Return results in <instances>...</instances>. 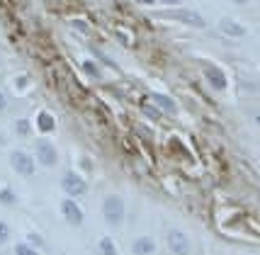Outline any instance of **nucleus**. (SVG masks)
I'll list each match as a JSON object with an SVG mask.
<instances>
[{
	"instance_id": "1",
	"label": "nucleus",
	"mask_w": 260,
	"mask_h": 255,
	"mask_svg": "<svg viewBox=\"0 0 260 255\" xmlns=\"http://www.w3.org/2000/svg\"><path fill=\"white\" fill-rule=\"evenodd\" d=\"M102 216H105L107 226H119L124 221V202H122V197L110 195L107 200L102 202Z\"/></svg>"
},
{
	"instance_id": "2",
	"label": "nucleus",
	"mask_w": 260,
	"mask_h": 255,
	"mask_svg": "<svg viewBox=\"0 0 260 255\" xmlns=\"http://www.w3.org/2000/svg\"><path fill=\"white\" fill-rule=\"evenodd\" d=\"M166 17H170V20H178V22H185L187 27H197V29L207 27V22H204V17L200 15V12L185 10V8H175V10L166 12Z\"/></svg>"
},
{
	"instance_id": "3",
	"label": "nucleus",
	"mask_w": 260,
	"mask_h": 255,
	"mask_svg": "<svg viewBox=\"0 0 260 255\" xmlns=\"http://www.w3.org/2000/svg\"><path fill=\"white\" fill-rule=\"evenodd\" d=\"M61 187H63V192H66L68 197H80V195H85V192H88V182L71 170V173H66V175H63V180H61Z\"/></svg>"
},
{
	"instance_id": "4",
	"label": "nucleus",
	"mask_w": 260,
	"mask_h": 255,
	"mask_svg": "<svg viewBox=\"0 0 260 255\" xmlns=\"http://www.w3.org/2000/svg\"><path fill=\"white\" fill-rule=\"evenodd\" d=\"M61 214H63V219H66L71 226H80L83 219H85L83 209L78 207V202L73 200V197H66V200L61 202Z\"/></svg>"
},
{
	"instance_id": "5",
	"label": "nucleus",
	"mask_w": 260,
	"mask_h": 255,
	"mask_svg": "<svg viewBox=\"0 0 260 255\" xmlns=\"http://www.w3.org/2000/svg\"><path fill=\"white\" fill-rule=\"evenodd\" d=\"M168 248L173 255H190V238L180 229H173L168 231Z\"/></svg>"
},
{
	"instance_id": "6",
	"label": "nucleus",
	"mask_w": 260,
	"mask_h": 255,
	"mask_svg": "<svg viewBox=\"0 0 260 255\" xmlns=\"http://www.w3.org/2000/svg\"><path fill=\"white\" fill-rule=\"evenodd\" d=\"M37 161H39L42 166H46V168L56 166V161H58L56 146L51 144V141H46V139L37 141Z\"/></svg>"
},
{
	"instance_id": "7",
	"label": "nucleus",
	"mask_w": 260,
	"mask_h": 255,
	"mask_svg": "<svg viewBox=\"0 0 260 255\" xmlns=\"http://www.w3.org/2000/svg\"><path fill=\"white\" fill-rule=\"evenodd\" d=\"M10 166L12 170H17L20 175H34V158L32 155H27L24 151H15L10 155Z\"/></svg>"
},
{
	"instance_id": "8",
	"label": "nucleus",
	"mask_w": 260,
	"mask_h": 255,
	"mask_svg": "<svg viewBox=\"0 0 260 255\" xmlns=\"http://www.w3.org/2000/svg\"><path fill=\"white\" fill-rule=\"evenodd\" d=\"M204 78L209 80V85L214 90H226V76L224 71L216 66H204Z\"/></svg>"
},
{
	"instance_id": "9",
	"label": "nucleus",
	"mask_w": 260,
	"mask_h": 255,
	"mask_svg": "<svg viewBox=\"0 0 260 255\" xmlns=\"http://www.w3.org/2000/svg\"><path fill=\"white\" fill-rule=\"evenodd\" d=\"M219 29L226 34V37H246V27L238 24L236 20H231V17H224V20L219 22Z\"/></svg>"
},
{
	"instance_id": "10",
	"label": "nucleus",
	"mask_w": 260,
	"mask_h": 255,
	"mask_svg": "<svg viewBox=\"0 0 260 255\" xmlns=\"http://www.w3.org/2000/svg\"><path fill=\"white\" fill-rule=\"evenodd\" d=\"M132 250H134V255H153V250H156V241L148 238V236H141V238H136L134 241Z\"/></svg>"
},
{
	"instance_id": "11",
	"label": "nucleus",
	"mask_w": 260,
	"mask_h": 255,
	"mask_svg": "<svg viewBox=\"0 0 260 255\" xmlns=\"http://www.w3.org/2000/svg\"><path fill=\"white\" fill-rule=\"evenodd\" d=\"M151 100H153V105H156L160 112H166V114H175V112H178L175 102L170 100L168 95H163V92H153V95H151Z\"/></svg>"
},
{
	"instance_id": "12",
	"label": "nucleus",
	"mask_w": 260,
	"mask_h": 255,
	"mask_svg": "<svg viewBox=\"0 0 260 255\" xmlns=\"http://www.w3.org/2000/svg\"><path fill=\"white\" fill-rule=\"evenodd\" d=\"M37 129L39 132H44V134H49V132H54L56 129V119H54V114L51 112H39L37 114Z\"/></svg>"
},
{
	"instance_id": "13",
	"label": "nucleus",
	"mask_w": 260,
	"mask_h": 255,
	"mask_svg": "<svg viewBox=\"0 0 260 255\" xmlns=\"http://www.w3.org/2000/svg\"><path fill=\"white\" fill-rule=\"evenodd\" d=\"M100 253L102 255H119L117 248H114V243H112V238H107V236L100 241Z\"/></svg>"
},
{
	"instance_id": "14",
	"label": "nucleus",
	"mask_w": 260,
	"mask_h": 255,
	"mask_svg": "<svg viewBox=\"0 0 260 255\" xmlns=\"http://www.w3.org/2000/svg\"><path fill=\"white\" fill-rule=\"evenodd\" d=\"M0 202L10 207V204H15V202H17V197H15V192H12L10 187H3V189H0Z\"/></svg>"
},
{
	"instance_id": "15",
	"label": "nucleus",
	"mask_w": 260,
	"mask_h": 255,
	"mask_svg": "<svg viewBox=\"0 0 260 255\" xmlns=\"http://www.w3.org/2000/svg\"><path fill=\"white\" fill-rule=\"evenodd\" d=\"M141 112L146 114L148 119H160V110L156 105H153V107H151V105H141Z\"/></svg>"
},
{
	"instance_id": "16",
	"label": "nucleus",
	"mask_w": 260,
	"mask_h": 255,
	"mask_svg": "<svg viewBox=\"0 0 260 255\" xmlns=\"http://www.w3.org/2000/svg\"><path fill=\"white\" fill-rule=\"evenodd\" d=\"M15 132L20 134V136H27V134L32 132V126H29L27 119H17V122H15Z\"/></svg>"
},
{
	"instance_id": "17",
	"label": "nucleus",
	"mask_w": 260,
	"mask_h": 255,
	"mask_svg": "<svg viewBox=\"0 0 260 255\" xmlns=\"http://www.w3.org/2000/svg\"><path fill=\"white\" fill-rule=\"evenodd\" d=\"M83 71H85L88 76H92V78H100V66H98V63H92V61H85V63H83Z\"/></svg>"
},
{
	"instance_id": "18",
	"label": "nucleus",
	"mask_w": 260,
	"mask_h": 255,
	"mask_svg": "<svg viewBox=\"0 0 260 255\" xmlns=\"http://www.w3.org/2000/svg\"><path fill=\"white\" fill-rule=\"evenodd\" d=\"M15 255H37V250L27 243H17L15 245Z\"/></svg>"
},
{
	"instance_id": "19",
	"label": "nucleus",
	"mask_w": 260,
	"mask_h": 255,
	"mask_svg": "<svg viewBox=\"0 0 260 255\" xmlns=\"http://www.w3.org/2000/svg\"><path fill=\"white\" fill-rule=\"evenodd\" d=\"M8 238H10V226L5 221H0V243H5Z\"/></svg>"
},
{
	"instance_id": "20",
	"label": "nucleus",
	"mask_w": 260,
	"mask_h": 255,
	"mask_svg": "<svg viewBox=\"0 0 260 255\" xmlns=\"http://www.w3.org/2000/svg\"><path fill=\"white\" fill-rule=\"evenodd\" d=\"M29 238V243H37V245H44V241H42V236H37V233H29L27 236Z\"/></svg>"
},
{
	"instance_id": "21",
	"label": "nucleus",
	"mask_w": 260,
	"mask_h": 255,
	"mask_svg": "<svg viewBox=\"0 0 260 255\" xmlns=\"http://www.w3.org/2000/svg\"><path fill=\"white\" fill-rule=\"evenodd\" d=\"M160 3H163V5H168V8H178L182 0H160Z\"/></svg>"
},
{
	"instance_id": "22",
	"label": "nucleus",
	"mask_w": 260,
	"mask_h": 255,
	"mask_svg": "<svg viewBox=\"0 0 260 255\" xmlns=\"http://www.w3.org/2000/svg\"><path fill=\"white\" fill-rule=\"evenodd\" d=\"M5 107H8V100H5V95H3V92H0V112L5 110Z\"/></svg>"
},
{
	"instance_id": "23",
	"label": "nucleus",
	"mask_w": 260,
	"mask_h": 255,
	"mask_svg": "<svg viewBox=\"0 0 260 255\" xmlns=\"http://www.w3.org/2000/svg\"><path fill=\"white\" fill-rule=\"evenodd\" d=\"M73 24H76V27H78L80 32H85V34H88V27H85V22H73Z\"/></svg>"
},
{
	"instance_id": "24",
	"label": "nucleus",
	"mask_w": 260,
	"mask_h": 255,
	"mask_svg": "<svg viewBox=\"0 0 260 255\" xmlns=\"http://www.w3.org/2000/svg\"><path fill=\"white\" fill-rule=\"evenodd\" d=\"M139 5H156V0H136Z\"/></svg>"
},
{
	"instance_id": "25",
	"label": "nucleus",
	"mask_w": 260,
	"mask_h": 255,
	"mask_svg": "<svg viewBox=\"0 0 260 255\" xmlns=\"http://www.w3.org/2000/svg\"><path fill=\"white\" fill-rule=\"evenodd\" d=\"M231 3H236V5H246L248 0H231Z\"/></svg>"
},
{
	"instance_id": "26",
	"label": "nucleus",
	"mask_w": 260,
	"mask_h": 255,
	"mask_svg": "<svg viewBox=\"0 0 260 255\" xmlns=\"http://www.w3.org/2000/svg\"><path fill=\"white\" fill-rule=\"evenodd\" d=\"M255 122H258V124H260V117H258V119H255Z\"/></svg>"
}]
</instances>
